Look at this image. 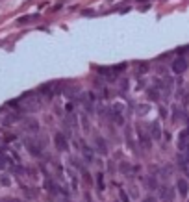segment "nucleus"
Listing matches in <instances>:
<instances>
[{"instance_id":"nucleus-17","label":"nucleus","mask_w":189,"mask_h":202,"mask_svg":"<svg viewBox=\"0 0 189 202\" xmlns=\"http://www.w3.org/2000/svg\"><path fill=\"white\" fill-rule=\"evenodd\" d=\"M184 158H185V159H187V161H189V146H187V148H185V150H184Z\"/></svg>"},{"instance_id":"nucleus-1","label":"nucleus","mask_w":189,"mask_h":202,"mask_svg":"<svg viewBox=\"0 0 189 202\" xmlns=\"http://www.w3.org/2000/svg\"><path fill=\"white\" fill-rule=\"evenodd\" d=\"M24 145H26V148L30 150V154H32V156H41V154H43L41 145H39V143H35L33 139H26V141H24Z\"/></svg>"},{"instance_id":"nucleus-6","label":"nucleus","mask_w":189,"mask_h":202,"mask_svg":"<svg viewBox=\"0 0 189 202\" xmlns=\"http://www.w3.org/2000/svg\"><path fill=\"white\" fill-rule=\"evenodd\" d=\"M176 187H178V193H180V197H187L189 184L185 182V180H178V182H176Z\"/></svg>"},{"instance_id":"nucleus-8","label":"nucleus","mask_w":189,"mask_h":202,"mask_svg":"<svg viewBox=\"0 0 189 202\" xmlns=\"http://www.w3.org/2000/svg\"><path fill=\"white\" fill-rule=\"evenodd\" d=\"M95 143H96V148H98L100 154H106V152H108V145H106V141L102 139V137H96Z\"/></svg>"},{"instance_id":"nucleus-16","label":"nucleus","mask_w":189,"mask_h":202,"mask_svg":"<svg viewBox=\"0 0 189 202\" xmlns=\"http://www.w3.org/2000/svg\"><path fill=\"white\" fill-rule=\"evenodd\" d=\"M84 154H85V158H87V159H91V158H93V154H91V148H85V150H84Z\"/></svg>"},{"instance_id":"nucleus-20","label":"nucleus","mask_w":189,"mask_h":202,"mask_svg":"<svg viewBox=\"0 0 189 202\" xmlns=\"http://www.w3.org/2000/svg\"><path fill=\"white\" fill-rule=\"evenodd\" d=\"M2 184H4V185H9V178L4 176V178H2Z\"/></svg>"},{"instance_id":"nucleus-5","label":"nucleus","mask_w":189,"mask_h":202,"mask_svg":"<svg viewBox=\"0 0 189 202\" xmlns=\"http://www.w3.org/2000/svg\"><path fill=\"white\" fill-rule=\"evenodd\" d=\"M137 134H139L141 146H143V148H150V135H148V134H145L141 126H137Z\"/></svg>"},{"instance_id":"nucleus-14","label":"nucleus","mask_w":189,"mask_h":202,"mask_svg":"<svg viewBox=\"0 0 189 202\" xmlns=\"http://www.w3.org/2000/svg\"><path fill=\"white\" fill-rule=\"evenodd\" d=\"M147 69H148V65H147V63H141V65H137V71H139V72H145Z\"/></svg>"},{"instance_id":"nucleus-19","label":"nucleus","mask_w":189,"mask_h":202,"mask_svg":"<svg viewBox=\"0 0 189 202\" xmlns=\"http://www.w3.org/2000/svg\"><path fill=\"white\" fill-rule=\"evenodd\" d=\"M143 202H156V198H154V197H147V198H145Z\"/></svg>"},{"instance_id":"nucleus-7","label":"nucleus","mask_w":189,"mask_h":202,"mask_svg":"<svg viewBox=\"0 0 189 202\" xmlns=\"http://www.w3.org/2000/svg\"><path fill=\"white\" fill-rule=\"evenodd\" d=\"M150 137H152V139H161V128H160L158 122L150 124Z\"/></svg>"},{"instance_id":"nucleus-3","label":"nucleus","mask_w":189,"mask_h":202,"mask_svg":"<svg viewBox=\"0 0 189 202\" xmlns=\"http://www.w3.org/2000/svg\"><path fill=\"white\" fill-rule=\"evenodd\" d=\"M185 71H187V61H185L184 58H176V59L172 61V72L182 74V72H185Z\"/></svg>"},{"instance_id":"nucleus-15","label":"nucleus","mask_w":189,"mask_h":202,"mask_svg":"<svg viewBox=\"0 0 189 202\" xmlns=\"http://www.w3.org/2000/svg\"><path fill=\"white\" fill-rule=\"evenodd\" d=\"M120 202H130L128 200V195L124 193V191H120Z\"/></svg>"},{"instance_id":"nucleus-13","label":"nucleus","mask_w":189,"mask_h":202,"mask_svg":"<svg viewBox=\"0 0 189 202\" xmlns=\"http://www.w3.org/2000/svg\"><path fill=\"white\" fill-rule=\"evenodd\" d=\"M145 184H147V185H148L150 189H156V187H158V184H156V180H154L152 176H148V178H147V182H145Z\"/></svg>"},{"instance_id":"nucleus-2","label":"nucleus","mask_w":189,"mask_h":202,"mask_svg":"<svg viewBox=\"0 0 189 202\" xmlns=\"http://www.w3.org/2000/svg\"><path fill=\"white\" fill-rule=\"evenodd\" d=\"M178 150L180 152H184L185 148L189 146V132L187 130H184V132H180V135H178Z\"/></svg>"},{"instance_id":"nucleus-18","label":"nucleus","mask_w":189,"mask_h":202,"mask_svg":"<svg viewBox=\"0 0 189 202\" xmlns=\"http://www.w3.org/2000/svg\"><path fill=\"white\" fill-rule=\"evenodd\" d=\"M150 98H158V91L152 89V91H150Z\"/></svg>"},{"instance_id":"nucleus-12","label":"nucleus","mask_w":189,"mask_h":202,"mask_svg":"<svg viewBox=\"0 0 189 202\" xmlns=\"http://www.w3.org/2000/svg\"><path fill=\"white\" fill-rule=\"evenodd\" d=\"M96 184H98V189H100V191L106 187V185H104V176H102V173H98V174H96Z\"/></svg>"},{"instance_id":"nucleus-11","label":"nucleus","mask_w":189,"mask_h":202,"mask_svg":"<svg viewBox=\"0 0 189 202\" xmlns=\"http://www.w3.org/2000/svg\"><path fill=\"white\" fill-rule=\"evenodd\" d=\"M172 115H174V121H176V119H178V121H180V119H185V113H184L180 108H176V106H174V113H172Z\"/></svg>"},{"instance_id":"nucleus-10","label":"nucleus","mask_w":189,"mask_h":202,"mask_svg":"<svg viewBox=\"0 0 189 202\" xmlns=\"http://www.w3.org/2000/svg\"><path fill=\"white\" fill-rule=\"evenodd\" d=\"M133 171H137V169H132L128 163H122V165H120V173H124V174H132Z\"/></svg>"},{"instance_id":"nucleus-21","label":"nucleus","mask_w":189,"mask_h":202,"mask_svg":"<svg viewBox=\"0 0 189 202\" xmlns=\"http://www.w3.org/2000/svg\"><path fill=\"white\" fill-rule=\"evenodd\" d=\"M160 115H161V117H165V115H167V111H165L163 108H160Z\"/></svg>"},{"instance_id":"nucleus-9","label":"nucleus","mask_w":189,"mask_h":202,"mask_svg":"<svg viewBox=\"0 0 189 202\" xmlns=\"http://www.w3.org/2000/svg\"><path fill=\"white\" fill-rule=\"evenodd\" d=\"M160 195H161V198H165V200H171V198H172V191H171L169 187L161 185V187H160Z\"/></svg>"},{"instance_id":"nucleus-4","label":"nucleus","mask_w":189,"mask_h":202,"mask_svg":"<svg viewBox=\"0 0 189 202\" xmlns=\"http://www.w3.org/2000/svg\"><path fill=\"white\" fill-rule=\"evenodd\" d=\"M54 143H56V146L59 148V150H69V143H67V137L63 135V134H56L54 135Z\"/></svg>"}]
</instances>
